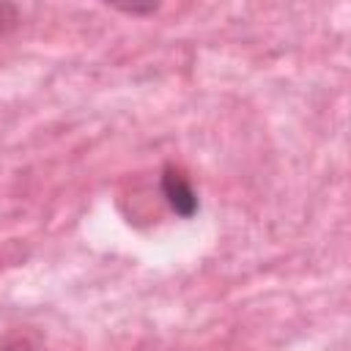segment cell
Wrapping results in <instances>:
<instances>
[{"label":"cell","instance_id":"cell-2","mask_svg":"<svg viewBox=\"0 0 351 351\" xmlns=\"http://www.w3.org/2000/svg\"><path fill=\"white\" fill-rule=\"evenodd\" d=\"M16 25H19V8L11 3H0V36L14 30Z\"/></svg>","mask_w":351,"mask_h":351},{"label":"cell","instance_id":"cell-1","mask_svg":"<svg viewBox=\"0 0 351 351\" xmlns=\"http://www.w3.org/2000/svg\"><path fill=\"white\" fill-rule=\"evenodd\" d=\"M162 195H165L167 206H170L178 217H184V219L195 217L197 208H200L197 192L192 189L189 178H186L178 167H173V165H167V167L162 170Z\"/></svg>","mask_w":351,"mask_h":351}]
</instances>
